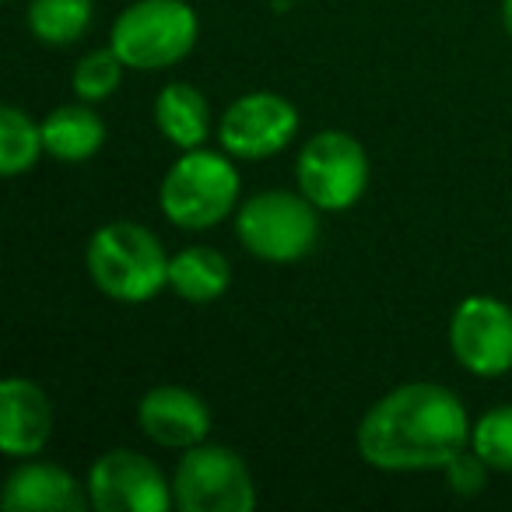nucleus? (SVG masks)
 Here are the masks:
<instances>
[{
  "instance_id": "f257e3e1",
  "label": "nucleus",
  "mask_w": 512,
  "mask_h": 512,
  "mask_svg": "<svg viewBox=\"0 0 512 512\" xmlns=\"http://www.w3.org/2000/svg\"><path fill=\"white\" fill-rule=\"evenodd\" d=\"M463 400L439 383H404L358 421L355 446L376 470H442L470 446Z\"/></svg>"
},
{
  "instance_id": "f03ea898",
  "label": "nucleus",
  "mask_w": 512,
  "mask_h": 512,
  "mask_svg": "<svg viewBox=\"0 0 512 512\" xmlns=\"http://www.w3.org/2000/svg\"><path fill=\"white\" fill-rule=\"evenodd\" d=\"M169 260L162 242L134 221H109L88 239L85 267L95 288L106 299L151 302L162 288H169Z\"/></svg>"
},
{
  "instance_id": "7ed1b4c3",
  "label": "nucleus",
  "mask_w": 512,
  "mask_h": 512,
  "mask_svg": "<svg viewBox=\"0 0 512 512\" xmlns=\"http://www.w3.org/2000/svg\"><path fill=\"white\" fill-rule=\"evenodd\" d=\"M228 158H232L228 151L218 155V151L193 148L169 165L158 190V204L172 225L183 232H200V228L221 225L232 214L242 183Z\"/></svg>"
},
{
  "instance_id": "20e7f679",
  "label": "nucleus",
  "mask_w": 512,
  "mask_h": 512,
  "mask_svg": "<svg viewBox=\"0 0 512 512\" xmlns=\"http://www.w3.org/2000/svg\"><path fill=\"white\" fill-rule=\"evenodd\" d=\"M197 11L186 0H137L113 25V46L134 71H162L197 46Z\"/></svg>"
},
{
  "instance_id": "39448f33",
  "label": "nucleus",
  "mask_w": 512,
  "mask_h": 512,
  "mask_svg": "<svg viewBox=\"0 0 512 512\" xmlns=\"http://www.w3.org/2000/svg\"><path fill=\"white\" fill-rule=\"evenodd\" d=\"M320 207L306 193L264 190L239 207L235 232L246 253L264 264H299L302 256L316 246L320 235Z\"/></svg>"
},
{
  "instance_id": "423d86ee",
  "label": "nucleus",
  "mask_w": 512,
  "mask_h": 512,
  "mask_svg": "<svg viewBox=\"0 0 512 512\" xmlns=\"http://www.w3.org/2000/svg\"><path fill=\"white\" fill-rule=\"evenodd\" d=\"M295 179L320 211H348L369 186V158L351 134L320 130L302 144Z\"/></svg>"
},
{
  "instance_id": "0eeeda50",
  "label": "nucleus",
  "mask_w": 512,
  "mask_h": 512,
  "mask_svg": "<svg viewBox=\"0 0 512 512\" xmlns=\"http://www.w3.org/2000/svg\"><path fill=\"white\" fill-rule=\"evenodd\" d=\"M172 498L183 512H246L256 505V488L239 453L200 442L179 460Z\"/></svg>"
},
{
  "instance_id": "6e6552de",
  "label": "nucleus",
  "mask_w": 512,
  "mask_h": 512,
  "mask_svg": "<svg viewBox=\"0 0 512 512\" xmlns=\"http://www.w3.org/2000/svg\"><path fill=\"white\" fill-rule=\"evenodd\" d=\"M449 348L474 376H505L512 369V309L491 295L463 299L449 320Z\"/></svg>"
},
{
  "instance_id": "1a4fd4ad",
  "label": "nucleus",
  "mask_w": 512,
  "mask_h": 512,
  "mask_svg": "<svg viewBox=\"0 0 512 512\" xmlns=\"http://www.w3.org/2000/svg\"><path fill=\"white\" fill-rule=\"evenodd\" d=\"M88 502L99 512H165L176 498L148 456L137 449H109L92 463Z\"/></svg>"
},
{
  "instance_id": "9d476101",
  "label": "nucleus",
  "mask_w": 512,
  "mask_h": 512,
  "mask_svg": "<svg viewBox=\"0 0 512 512\" xmlns=\"http://www.w3.org/2000/svg\"><path fill=\"white\" fill-rule=\"evenodd\" d=\"M299 134V113L274 92H249L225 109L218 123V141L232 158H271L285 151Z\"/></svg>"
},
{
  "instance_id": "9b49d317",
  "label": "nucleus",
  "mask_w": 512,
  "mask_h": 512,
  "mask_svg": "<svg viewBox=\"0 0 512 512\" xmlns=\"http://www.w3.org/2000/svg\"><path fill=\"white\" fill-rule=\"evenodd\" d=\"M141 432L165 449H193L211 432V411L186 386H155L137 407Z\"/></svg>"
},
{
  "instance_id": "f8f14e48",
  "label": "nucleus",
  "mask_w": 512,
  "mask_h": 512,
  "mask_svg": "<svg viewBox=\"0 0 512 512\" xmlns=\"http://www.w3.org/2000/svg\"><path fill=\"white\" fill-rule=\"evenodd\" d=\"M53 435V404L32 379L8 376L0 383V449L15 460L43 453Z\"/></svg>"
},
{
  "instance_id": "ddd939ff",
  "label": "nucleus",
  "mask_w": 512,
  "mask_h": 512,
  "mask_svg": "<svg viewBox=\"0 0 512 512\" xmlns=\"http://www.w3.org/2000/svg\"><path fill=\"white\" fill-rule=\"evenodd\" d=\"M8 512H78L85 509V488L57 463H22L4 484Z\"/></svg>"
},
{
  "instance_id": "4468645a",
  "label": "nucleus",
  "mask_w": 512,
  "mask_h": 512,
  "mask_svg": "<svg viewBox=\"0 0 512 512\" xmlns=\"http://www.w3.org/2000/svg\"><path fill=\"white\" fill-rule=\"evenodd\" d=\"M155 127L172 148L193 151L211 134V106L186 81H172L155 99Z\"/></svg>"
},
{
  "instance_id": "2eb2a0df",
  "label": "nucleus",
  "mask_w": 512,
  "mask_h": 512,
  "mask_svg": "<svg viewBox=\"0 0 512 512\" xmlns=\"http://www.w3.org/2000/svg\"><path fill=\"white\" fill-rule=\"evenodd\" d=\"M39 127L46 155L57 162H88L106 144V123L88 106H57Z\"/></svg>"
},
{
  "instance_id": "dca6fc26",
  "label": "nucleus",
  "mask_w": 512,
  "mask_h": 512,
  "mask_svg": "<svg viewBox=\"0 0 512 512\" xmlns=\"http://www.w3.org/2000/svg\"><path fill=\"white\" fill-rule=\"evenodd\" d=\"M232 267L211 246H186L169 260V288L186 302H214L228 292Z\"/></svg>"
},
{
  "instance_id": "f3484780",
  "label": "nucleus",
  "mask_w": 512,
  "mask_h": 512,
  "mask_svg": "<svg viewBox=\"0 0 512 512\" xmlns=\"http://www.w3.org/2000/svg\"><path fill=\"white\" fill-rule=\"evenodd\" d=\"M95 0H32L29 29L46 46H71L85 36Z\"/></svg>"
},
{
  "instance_id": "a211bd4d",
  "label": "nucleus",
  "mask_w": 512,
  "mask_h": 512,
  "mask_svg": "<svg viewBox=\"0 0 512 512\" xmlns=\"http://www.w3.org/2000/svg\"><path fill=\"white\" fill-rule=\"evenodd\" d=\"M39 155H46L43 127H36L18 106L0 109V172L8 179L22 176L39 162Z\"/></svg>"
},
{
  "instance_id": "6ab92c4d",
  "label": "nucleus",
  "mask_w": 512,
  "mask_h": 512,
  "mask_svg": "<svg viewBox=\"0 0 512 512\" xmlns=\"http://www.w3.org/2000/svg\"><path fill=\"white\" fill-rule=\"evenodd\" d=\"M470 449L488 463L491 470L512 474V404L491 407L470 428Z\"/></svg>"
},
{
  "instance_id": "aec40b11",
  "label": "nucleus",
  "mask_w": 512,
  "mask_h": 512,
  "mask_svg": "<svg viewBox=\"0 0 512 512\" xmlns=\"http://www.w3.org/2000/svg\"><path fill=\"white\" fill-rule=\"evenodd\" d=\"M123 67L127 64H123L120 53H116L113 46H106V50H92L88 57L78 60V67H74V74H71L74 95H78L81 102L109 99V95L120 88Z\"/></svg>"
},
{
  "instance_id": "412c9836",
  "label": "nucleus",
  "mask_w": 512,
  "mask_h": 512,
  "mask_svg": "<svg viewBox=\"0 0 512 512\" xmlns=\"http://www.w3.org/2000/svg\"><path fill=\"white\" fill-rule=\"evenodd\" d=\"M442 470H446L449 491H456V495H477V491H484V484H488L491 467L467 446L463 453H456Z\"/></svg>"
},
{
  "instance_id": "4be33fe9",
  "label": "nucleus",
  "mask_w": 512,
  "mask_h": 512,
  "mask_svg": "<svg viewBox=\"0 0 512 512\" xmlns=\"http://www.w3.org/2000/svg\"><path fill=\"white\" fill-rule=\"evenodd\" d=\"M502 22H505V32L512 36V0H502Z\"/></svg>"
},
{
  "instance_id": "5701e85b",
  "label": "nucleus",
  "mask_w": 512,
  "mask_h": 512,
  "mask_svg": "<svg viewBox=\"0 0 512 512\" xmlns=\"http://www.w3.org/2000/svg\"><path fill=\"white\" fill-rule=\"evenodd\" d=\"M288 4H292V0H278V8H288Z\"/></svg>"
}]
</instances>
